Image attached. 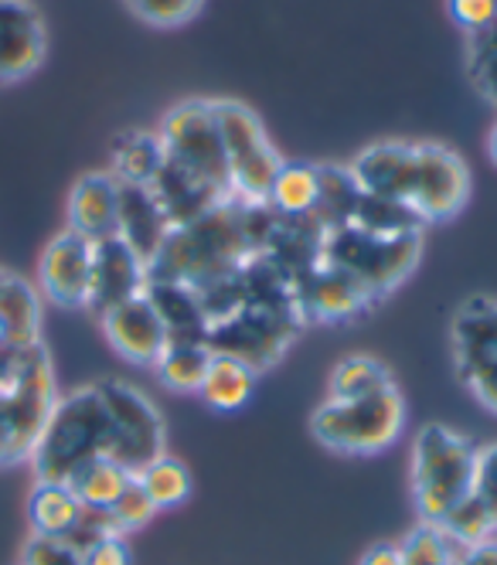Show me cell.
Here are the masks:
<instances>
[{"label":"cell","instance_id":"1","mask_svg":"<svg viewBox=\"0 0 497 565\" xmlns=\"http://www.w3.org/2000/svg\"><path fill=\"white\" fill-rule=\"evenodd\" d=\"M361 191L416 212L426 225L457 218L470 201V168L446 143L379 140L351 160Z\"/></svg>","mask_w":497,"mask_h":565},{"label":"cell","instance_id":"2","mask_svg":"<svg viewBox=\"0 0 497 565\" xmlns=\"http://www.w3.org/2000/svg\"><path fill=\"white\" fill-rule=\"evenodd\" d=\"M253 253V205L232 198L198 222L171 228L168 242L147 266V279H171L204 294L235 279Z\"/></svg>","mask_w":497,"mask_h":565},{"label":"cell","instance_id":"3","mask_svg":"<svg viewBox=\"0 0 497 565\" xmlns=\"http://www.w3.org/2000/svg\"><path fill=\"white\" fill-rule=\"evenodd\" d=\"M109 454V419L99 385L72 388L55 402V409L41 429L31 450V473L34 480L68 483L75 470Z\"/></svg>","mask_w":497,"mask_h":565},{"label":"cell","instance_id":"4","mask_svg":"<svg viewBox=\"0 0 497 565\" xmlns=\"http://www.w3.org/2000/svg\"><path fill=\"white\" fill-rule=\"evenodd\" d=\"M477 447L457 429L426 423L412 439V501L420 521L443 524L474 488Z\"/></svg>","mask_w":497,"mask_h":565},{"label":"cell","instance_id":"5","mask_svg":"<svg viewBox=\"0 0 497 565\" xmlns=\"http://www.w3.org/2000/svg\"><path fill=\"white\" fill-rule=\"evenodd\" d=\"M405 429V398L389 385L364 398H324L310 416V433L320 447L345 457H376L395 447Z\"/></svg>","mask_w":497,"mask_h":565},{"label":"cell","instance_id":"6","mask_svg":"<svg viewBox=\"0 0 497 565\" xmlns=\"http://www.w3.org/2000/svg\"><path fill=\"white\" fill-rule=\"evenodd\" d=\"M423 256V235H371L355 225L324 228L320 263H330L355 276L371 294V300L385 297L412 273Z\"/></svg>","mask_w":497,"mask_h":565},{"label":"cell","instance_id":"7","mask_svg":"<svg viewBox=\"0 0 497 565\" xmlns=\"http://www.w3.org/2000/svg\"><path fill=\"white\" fill-rule=\"evenodd\" d=\"M215 116H219L235 201L266 205L269 188L283 168V157L273 147L263 119L239 99H215Z\"/></svg>","mask_w":497,"mask_h":565},{"label":"cell","instance_id":"8","mask_svg":"<svg viewBox=\"0 0 497 565\" xmlns=\"http://www.w3.org/2000/svg\"><path fill=\"white\" fill-rule=\"evenodd\" d=\"M157 137L163 143V157L171 164L191 171L204 184H212L225 198L232 194V178L225 164V147L222 130L215 116V99H184L175 109L163 113Z\"/></svg>","mask_w":497,"mask_h":565},{"label":"cell","instance_id":"9","mask_svg":"<svg viewBox=\"0 0 497 565\" xmlns=\"http://www.w3.org/2000/svg\"><path fill=\"white\" fill-rule=\"evenodd\" d=\"M96 385H99L106 419H109L106 460L119 463L123 470L137 477L144 467H150L157 457H163V447H168V426H163V416L157 413L150 395L130 382L103 379Z\"/></svg>","mask_w":497,"mask_h":565},{"label":"cell","instance_id":"10","mask_svg":"<svg viewBox=\"0 0 497 565\" xmlns=\"http://www.w3.org/2000/svg\"><path fill=\"white\" fill-rule=\"evenodd\" d=\"M453 372L490 416H497V297H467L450 317Z\"/></svg>","mask_w":497,"mask_h":565},{"label":"cell","instance_id":"11","mask_svg":"<svg viewBox=\"0 0 497 565\" xmlns=\"http://www.w3.org/2000/svg\"><path fill=\"white\" fill-rule=\"evenodd\" d=\"M93 282V242L62 228L38 256V294L62 310H86Z\"/></svg>","mask_w":497,"mask_h":565},{"label":"cell","instance_id":"12","mask_svg":"<svg viewBox=\"0 0 497 565\" xmlns=\"http://www.w3.org/2000/svg\"><path fill=\"white\" fill-rule=\"evenodd\" d=\"M99 328H103L109 348L137 369H154L157 358L171 341L168 328H163V320L157 317L147 294L134 297V300H123L113 310L99 313Z\"/></svg>","mask_w":497,"mask_h":565},{"label":"cell","instance_id":"13","mask_svg":"<svg viewBox=\"0 0 497 565\" xmlns=\"http://www.w3.org/2000/svg\"><path fill=\"white\" fill-rule=\"evenodd\" d=\"M49 55L45 18L31 0H0V86L21 83Z\"/></svg>","mask_w":497,"mask_h":565},{"label":"cell","instance_id":"14","mask_svg":"<svg viewBox=\"0 0 497 565\" xmlns=\"http://www.w3.org/2000/svg\"><path fill=\"white\" fill-rule=\"evenodd\" d=\"M144 287H147V266L127 242L116 235L93 242V282H89L86 310L99 317L123 300L140 297Z\"/></svg>","mask_w":497,"mask_h":565},{"label":"cell","instance_id":"15","mask_svg":"<svg viewBox=\"0 0 497 565\" xmlns=\"http://www.w3.org/2000/svg\"><path fill=\"white\" fill-rule=\"evenodd\" d=\"M297 297H300L307 320L310 317L314 320H341V317H351L371 303V294L355 276H348L345 269L330 266V263H320V259L297 282Z\"/></svg>","mask_w":497,"mask_h":565},{"label":"cell","instance_id":"16","mask_svg":"<svg viewBox=\"0 0 497 565\" xmlns=\"http://www.w3.org/2000/svg\"><path fill=\"white\" fill-rule=\"evenodd\" d=\"M171 225L163 218L157 198L147 184H119V205H116V238L144 259V266L154 263L160 246L168 242Z\"/></svg>","mask_w":497,"mask_h":565},{"label":"cell","instance_id":"17","mask_svg":"<svg viewBox=\"0 0 497 565\" xmlns=\"http://www.w3.org/2000/svg\"><path fill=\"white\" fill-rule=\"evenodd\" d=\"M116 205H119V181L109 171H89L82 174L65 201V215L72 232L82 238L99 242L116 235Z\"/></svg>","mask_w":497,"mask_h":565},{"label":"cell","instance_id":"18","mask_svg":"<svg viewBox=\"0 0 497 565\" xmlns=\"http://www.w3.org/2000/svg\"><path fill=\"white\" fill-rule=\"evenodd\" d=\"M144 294L154 303L157 317L163 320L171 341H209L212 324H209V313H204L198 290L184 287V282H171V279H147Z\"/></svg>","mask_w":497,"mask_h":565},{"label":"cell","instance_id":"19","mask_svg":"<svg viewBox=\"0 0 497 565\" xmlns=\"http://www.w3.org/2000/svg\"><path fill=\"white\" fill-rule=\"evenodd\" d=\"M86 518V508L78 504L68 483L55 480H34V488L28 494V521L31 535L45 539H72L75 529Z\"/></svg>","mask_w":497,"mask_h":565},{"label":"cell","instance_id":"20","mask_svg":"<svg viewBox=\"0 0 497 565\" xmlns=\"http://www.w3.org/2000/svg\"><path fill=\"white\" fill-rule=\"evenodd\" d=\"M256 392V372L229 354H212V365L201 379V402L215 413H239Z\"/></svg>","mask_w":497,"mask_h":565},{"label":"cell","instance_id":"21","mask_svg":"<svg viewBox=\"0 0 497 565\" xmlns=\"http://www.w3.org/2000/svg\"><path fill=\"white\" fill-rule=\"evenodd\" d=\"M163 168V143L157 130H127L119 134L113 143V160H109V174L119 184H147L157 178Z\"/></svg>","mask_w":497,"mask_h":565},{"label":"cell","instance_id":"22","mask_svg":"<svg viewBox=\"0 0 497 565\" xmlns=\"http://www.w3.org/2000/svg\"><path fill=\"white\" fill-rule=\"evenodd\" d=\"M0 313L11 324L18 351L41 344V294L11 269L0 273Z\"/></svg>","mask_w":497,"mask_h":565},{"label":"cell","instance_id":"23","mask_svg":"<svg viewBox=\"0 0 497 565\" xmlns=\"http://www.w3.org/2000/svg\"><path fill=\"white\" fill-rule=\"evenodd\" d=\"M266 205L289 218L314 215L320 205V164H294V160H283Z\"/></svg>","mask_w":497,"mask_h":565},{"label":"cell","instance_id":"24","mask_svg":"<svg viewBox=\"0 0 497 565\" xmlns=\"http://www.w3.org/2000/svg\"><path fill=\"white\" fill-rule=\"evenodd\" d=\"M212 354L215 351L209 348V341H168L154 372L171 392H198L204 372L212 365Z\"/></svg>","mask_w":497,"mask_h":565},{"label":"cell","instance_id":"25","mask_svg":"<svg viewBox=\"0 0 497 565\" xmlns=\"http://www.w3.org/2000/svg\"><path fill=\"white\" fill-rule=\"evenodd\" d=\"M130 480H134V473H127L119 463L99 457L82 470H75L68 477V488L86 511H109L116 504V498L127 491Z\"/></svg>","mask_w":497,"mask_h":565},{"label":"cell","instance_id":"26","mask_svg":"<svg viewBox=\"0 0 497 565\" xmlns=\"http://www.w3.org/2000/svg\"><path fill=\"white\" fill-rule=\"evenodd\" d=\"M389 385H395V379L379 358L348 354L338 361L335 372H330V379H327V398H341V402L345 398H364V395H376Z\"/></svg>","mask_w":497,"mask_h":565},{"label":"cell","instance_id":"27","mask_svg":"<svg viewBox=\"0 0 497 565\" xmlns=\"http://www.w3.org/2000/svg\"><path fill=\"white\" fill-rule=\"evenodd\" d=\"M137 480H140V488L147 491V498L154 501V508L157 511H163V508H181L188 498H191V470L181 463V460H175V457H157L150 467H144L140 473H137Z\"/></svg>","mask_w":497,"mask_h":565},{"label":"cell","instance_id":"28","mask_svg":"<svg viewBox=\"0 0 497 565\" xmlns=\"http://www.w3.org/2000/svg\"><path fill=\"white\" fill-rule=\"evenodd\" d=\"M399 545H402L405 565H461L464 548H467L450 532H443L440 524H426V521H420Z\"/></svg>","mask_w":497,"mask_h":565},{"label":"cell","instance_id":"29","mask_svg":"<svg viewBox=\"0 0 497 565\" xmlns=\"http://www.w3.org/2000/svg\"><path fill=\"white\" fill-rule=\"evenodd\" d=\"M467 75L474 89L497 106V21L477 34H470L467 42Z\"/></svg>","mask_w":497,"mask_h":565},{"label":"cell","instance_id":"30","mask_svg":"<svg viewBox=\"0 0 497 565\" xmlns=\"http://www.w3.org/2000/svg\"><path fill=\"white\" fill-rule=\"evenodd\" d=\"M127 11L160 31H171V28H184L188 21H194L204 8V0H123Z\"/></svg>","mask_w":497,"mask_h":565},{"label":"cell","instance_id":"31","mask_svg":"<svg viewBox=\"0 0 497 565\" xmlns=\"http://www.w3.org/2000/svg\"><path fill=\"white\" fill-rule=\"evenodd\" d=\"M154 514H157V508H154V501L147 498V491L140 488V480H137V477L127 483V491H123V494L116 498V504L106 511L109 524H113V529H116L119 535H130V532L144 529V524H147Z\"/></svg>","mask_w":497,"mask_h":565},{"label":"cell","instance_id":"32","mask_svg":"<svg viewBox=\"0 0 497 565\" xmlns=\"http://www.w3.org/2000/svg\"><path fill=\"white\" fill-rule=\"evenodd\" d=\"M443 532H450L457 542H464V545H477V542H484V539H494L497 532H494V524H490V518H487V511L474 501V494L453 511L443 524H440Z\"/></svg>","mask_w":497,"mask_h":565},{"label":"cell","instance_id":"33","mask_svg":"<svg viewBox=\"0 0 497 565\" xmlns=\"http://www.w3.org/2000/svg\"><path fill=\"white\" fill-rule=\"evenodd\" d=\"M474 501L487 511L494 532H497V443L477 447V467H474Z\"/></svg>","mask_w":497,"mask_h":565},{"label":"cell","instance_id":"34","mask_svg":"<svg viewBox=\"0 0 497 565\" xmlns=\"http://www.w3.org/2000/svg\"><path fill=\"white\" fill-rule=\"evenodd\" d=\"M21 565H82V552L68 539L31 535V542L24 545Z\"/></svg>","mask_w":497,"mask_h":565},{"label":"cell","instance_id":"35","mask_svg":"<svg viewBox=\"0 0 497 565\" xmlns=\"http://www.w3.org/2000/svg\"><path fill=\"white\" fill-rule=\"evenodd\" d=\"M446 11L467 34H477L497 21V0H446Z\"/></svg>","mask_w":497,"mask_h":565},{"label":"cell","instance_id":"36","mask_svg":"<svg viewBox=\"0 0 497 565\" xmlns=\"http://www.w3.org/2000/svg\"><path fill=\"white\" fill-rule=\"evenodd\" d=\"M130 545L127 535H103L82 548V565H130Z\"/></svg>","mask_w":497,"mask_h":565},{"label":"cell","instance_id":"37","mask_svg":"<svg viewBox=\"0 0 497 565\" xmlns=\"http://www.w3.org/2000/svg\"><path fill=\"white\" fill-rule=\"evenodd\" d=\"M358 565H405L402 562V545H392V542H382V545H371Z\"/></svg>","mask_w":497,"mask_h":565},{"label":"cell","instance_id":"38","mask_svg":"<svg viewBox=\"0 0 497 565\" xmlns=\"http://www.w3.org/2000/svg\"><path fill=\"white\" fill-rule=\"evenodd\" d=\"M461 565H497V535L494 539H484L477 545H467Z\"/></svg>","mask_w":497,"mask_h":565},{"label":"cell","instance_id":"39","mask_svg":"<svg viewBox=\"0 0 497 565\" xmlns=\"http://www.w3.org/2000/svg\"><path fill=\"white\" fill-rule=\"evenodd\" d=\"M28 348L24 351H8V354H0V388H8L14 385L18 379V369H21V361H24Z\"/></svg>","mask_w":497,"mask_h":565},{"label":"cell","instance_id":"40","mask_svg":"<svg viewBox=\"0 0 497 565\" xmlns=\"http://www.w3.org/2000/svg\"><path fill=\"white\" fill-rule=\"evenodd\" d=\"M8 351H18V348H14V338H11V324L4 320V313H0V354H8Z\"/></svg>","mask_w":497,"mask_h":565},{"label":"cell","instance_id":"41","mask_svg":"<svg viewBox=\"0 0 497 565\" xmlns=\"http://www.w3.org/2000/svg\"><path fill=\"white\" fill-rule=\"evenodd\" d=\"M487 157H490V164L497 168V124H494L490 134H487Z\"/></svg>","mask_w":497,"mask_h":565}]
</instances>
